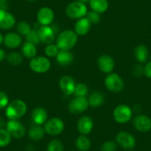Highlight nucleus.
<instances>
[{
  "label": "nucleus",
  "instance_id": "nucleus-1",
  "mask_svg": "<svg viewBox=\"0 0 151 151\" xmlns=\"http://www.w3.org/2000/svg\"><path fill=\"white\" fill-rule=\"evenodd\" d=\"M78 40V35L75 31L66 30L59 34L56 45L59 50H70L76 45Z\"/></svg>",
  "mask_w": 151,
  "mask_h": 151
},
{
  "label": "nucleus",
  "instance_id": "nucleus-2",
  "mask_svg": "<svg viewBox=\"0 0 151 151\" xmlns=\"http://www.w3.org/2000/svg\"><path fill=\"white\" fill-rule=\"evenodd\" d=\"M27 112V105L21 99H15L7 106L5 115L10 120H17Z\"/></svg>",
  "mask_w": 151,
  "mask_h": 151
},
{
  "label": "nucleus",
  "instance_id": "nucleus-3",
  "mask_svg": "<svg viewBox=\"0 0 151 151\" xmlns=\"http://www.w3.org/2000/svg\"><path fill=\"white\" fill-rule=\"evenodd\" d=\"M66 15L73 19H79L83 18L88 14V8L85 4L80 2H73L67 6Z\"/></svg>",
  "mask_w": 151,
  "mask_h": 151
},
{
  "label": "nucleus",
  "instance_id": "nucleus-4",
  "mask_svg": "<svg viewBox=\"0 0 151 151\" xmlns=\"http://www.w3.org/2000/svg\"><path fill=\"white\" fill-rule=\"evenodd\" d=\"M106 88L113 93H119L124 89V84L123 79L117 73H110L104 79Z\"/></svg>",
  "mask_w": 151,
  "mask_h": 151
},
{
  "label": "nucleus",
  "instance_id": "nucleus-5",
  "mask_svg": "<svg viewBox=\"0 0 151 151\" xmlns=\"http://www.w3.org/2000/svg\"><path fill=\"white\" fill-rule=\"evenodd\" d=\"M133 112L131 108L126 104L118 105L113 110V118L119 124H125L131 119Z\"/></svg>",
  "mask_w": 151,
  "mask_h": 151
},
{
  "label": "nucleus",
  "instance_id": "nucleus-6",
  "mask_svg": "<svg viewBox=\"0 0 151 151\" xmlns=\"http://www.w3.org/2000/svg\"><path fill=\"white\" fill-rule=\"evenodd\" d=\"M30 68L38 73H44L50 68V62L45 56H38L31 59L29 63Z\"/></svg>",
  "mask_w": 151,
  "mask_h": 151
},
{
  "label": "nucleus",
  "instance_id": "nucleus-7",
  "mask_svg": "<svg viewBox=\"0 0 151 151\" xmlns=\"http://www.w3.org/2000/svg\"><path fill=\"white\" fill-rule=\"evenodd\" d=\"M64 122L61 119L54 117L48 121H47L45 124L44 129L45 133L50 136H58L62 133L64 130Z\"/></svg>",
  "mask_w": 151,
  "mask_h": 151
},
{
  "label": "nucleus",
  "instance_id": "nucleus-8",
  "mask_svg": "<svg viewBox=\"0 0 151 151\" xmlns=\"http://www.w3.org/2000/svg\"><path fill=\"white\" fill-rule=\"evenodd\" d=\"M89 107L86 97H76L68 104V110L73 114H80Z\"/></svg>",
  "mask_w": 151,
  "mask_h": 151
},
{
  "label": "nucleus",
  "instance_id": "nucleus-9",
  "mask_svg": "<svg viewBox=\"0 0 151 151\" xmlns=\"http://www.w3.org/2000/svg\"><path fill=\"white\" fill-rule=\"evenodd\" d=\"M6 130L11 137L15 139L24 137L26 133L24 126L18 120H9L7 122Z\"/></svg>",
  "mask_w": 151,
  "mask_h": 151
},
{
  "label": "nucleus",
  "instance_id": "nucleus-10",
  "mask_svg": "<svg viewBox=\"0 0 151 151\" xmlns=\"http://www.w3.org/2000/svg\"><path fill=\"white\" fill-rule=\"evenodd\" d=\"M116 142L117 145L126 150L133 149L136 146V139L130 133L122 131L117 134L116 137Z\"/></svg>",
  "mask_w": 151,
  "mask_h": 151
},
{
  "label": "nucleus",
  "instance_id": "nucleus-11",
  "mask_svg": "<svg viewBox=\"0 0 151 151\" xmlns=\"http://www.w3.org/2000/svg\"><path fill=\"white\" fill-rule=\"evenodd\" d=\"M135 128L142 133H147L151 130V119L146 115L136 116L133 120Z\"/></svg>",
  "mask_w": 151,
  "mask_h": 151
},
{
  "label": "nucleus",
  "instance_id": "nucleus-12",
  "mask_svg": "<svg viewBox=\"0 0 151 151\" xmlns=\"http://www.w3.org/2000/svg\"><path fill=\"white\" fill-rule=\"evenodd\" d=\"M53 19H54V13L50 8L44 7L38 11V22L42 26H49L53 22Z\"/></svg>",
  "mask_w": 151,
  "mask_h": 151
},
{
  "label": "nucleus",
  "instance_id": "nucleus-13",
  "mask_svg": "<svg viewBox=\"0 0 151 151\" xmlns=\"http://www.w3.org/2000/svg\"><path fill=\"white\" fill-rule=\"evenodd\" d=\"M37 33L40 36V41L45 44L50 45L54 40L55 31L50 26H42L37 29Z\"/></svg>",
  "mask_w": 151,
  "mask_h": 151
},
{
  "label": "nucleus",
  "instance_id": "nucleus-14",
  "mask_svg": "<svg viewBox=\"0 0 151 151\" xmlns=\"http://www.w3.org/2000/svg\"><path fill=\"white\" fill-rule=\"evenodd\" d=\"M97 64L100 70L104 73H110L115 66V62L113 58L109 55L105 54L99 57Z\"/></svg>",
  "mask_w": 151,
  "mask_h": 151
},
{
  "label": "nucleus",
  "instance_id": "nucleus-15",
  "mask_svg": "<svg viewBox=\"0 0 151 151\" xmlns=\"http://www.w3.org/2000/svg\"><path fill=\"white\" fill-rule=\"evenodd\" d=\"M59 88L66 95L73 94L76 88L75 81L69 76H65L59 80Z\"/></svg>",
  "mask_w": 151,
  "mask_h": 151
},
{
  "label": "nucleus",
  "instance_id": "nucleus-16",
  "mask_svg": "<svg viewBox=\"0 0 151 151\" xmlns=\"http://www.w3.org/2000/svg\"><path fill=\"white\" fill-rule=\"evenodd\" d=\"M16 24L15 17L8 11H0V29L10 30Z\"/></svg>",
  "mask_w": 151,
  "mask_h": 151
},
{
  "label": "nucleus",
  "instance_id": "nucleus-17",
  "mask_svg": "<svg viewBox=\"0 0 151 151\" xmlns=\"http://www.w3.org/2000/svg\"><path fill=\"white\" fill-rule=\"evenodd\" d=\"M93 127V122L91 117L85 116L81 117L78 121V130L81 134L84 136L89 134L92 131Z\"/></svg>",
  "mask_w": 151,
  "mask_h": 151
},
{
  "label": "nucleus",
  "instance_id": "nucleus-18",
  "mask_svg": "<svg viewBox=\"0 0 151 151\" xmlns=\"http://www.w3.org/2000/svg\"><path fill=\"white\" fill-rule=\"evenodd\" d=\"M3 42L7 47L15 49L21 45L22 40L19 34L16 33H9L4 36Z\"/></svg>",
  "mask_w": 151,
  "mask_h": 151
},
{
  "label": "nucleus",
  "instance_id": "nucleus-19",
  "mask_svg": "<svg viewBox=\"0 0 151 151\" xmlns=\"http://www.w3.org/2000/svg\"><path fill=\"white\" fill-rule=\"evenodd\" d=\"M91 23L87 17L81 18L76 22L74 26V31L78 36H85L89 32L91 27Z\"/></svg>",
  "mask_w": 151,
  "mask_h": 151
},
{
  "label": "nucleus",
  "instance_id": "nucleus-20",
  "mask_svg": "<svg viewBox=\"0 0 151 151\" xmlns=\"http://www.w3.org/2000/svg\"><path fill=\"white\" fill-rule=\"evenodd\" d=\"M31 116L33 121L38 125H42L47 122V113L43 107H36L32 112Z\"/></svg>",
  "mask_w": 151,
  "mask_h": 151
},
{
  "label": "nucleus",
  "instance_id": "nucleus-21",
  "mask_svg": "<svg viewBox=\"0 0 151 151\" xmlns=\"http://www.w3.org/2000/svg\"><path fill=\"white\" fill-rule=\"evenodd\" d=\"M134 56L139 63H145L149 58V50L145 45H139L134 49Z\"/></svg>",
  "mask_w": 151,
  "mask_h": 151
},
{
  "label": "nucleus",
  "instance_id": "nucleus-22",
  "mask_svg": "<svg viewBox=\"0 0 151 151\" xmlns=\"http://www.w3.org/2000/svg\"><path fill=\"white\" fill-rule=\"evenodd\" d=\"M56 58L58 63L62 66L69 65L70 64L72 63L73 60V56L69 50H59Z\"/></svg>",
  "mask_w": 151,
  "mask_h": 151
},
{
  "label": "nucleus",
  "instance_id": "nucleus-23",
  "mask_svg": "<svg viewBox=\"0 0 151 151\" xmlns=\"http://www.w3.org/2000/svg\"><path fill=\"white\" fill-rule=\"evenodd\" d=\"M45 134V130L44 127H42L41 125H38V124L30 127L28 131L29 138L31 140L36 141V142L41 140L44 137Z\"/></svg>",
  "mask_w": 151,
  "mask_h": 151
},
{
  "label": "nucleus",
  "instance_id": "nucleus-24",
  "mask_svg": "<svg viewBox=\"0 0 151 151\" xmlns=\"http://www.w3.org/2000/svg\"><path fill=\"white\" fill-rule=\"evenodd\" d=\"M89 5L92 11H96L99 14L106 12L108 8L107 0H90Z\"/></svg>",
  "mask_w": 151,
  "mask_h": 151
},
{
  "label": "nucleus",
  "instance_id": "nucleus-25",
  "mask_svg": "<svg viewBox=\"0 0 151 151\" xmlns=\"http://www.w3.org/2000/svg\"><path fill=\"white\" fill-rule=\"evenodd\" d=\"M37 49L33 43L26 42L22 47V54L27 59H33L36 56Z\"/></svg>",
  "mask_w": 151,
  "mask_h": 151
},
{
  "label": "nucleus",
  "instance_id": "nucleus-26",
  "mask_svg": "<svg viewBox=\"0 0 151 151\" xmlns=\"http://www.w3.org/2000/svg\"><path fill=\"white\" fill-rule=\"evenodd\" d=\"M104 97L101 92H94L88 98V104L92 107H98L104 103Z\"/></svg>",
  "mask_w": 151,
  "mask_h": 151
},
{
  "label": "nucleus",
  "instance_id": "nucleus-27",
  "mask_svg": "<svg viewBox=\"0 0 151 151\" xmlns=\"http://www.w3.org/2000/svg\"><path fill=\"white\" fill-rule=\"evenodd\" d=\"M76 146L79 150L88 151L91 148V141L86 136L81 135L76 141Z\"/></svg>",
  "mask_w": 151,
  "mask_h": 151
},
{
  "label": "nucleus",
  "instance_id": "nucleus-28",
  "mask_svg": "<svg viewBox=\"0 0 151 151\" xmlns=\"http://www.w3.org/2000/svg\"><path fill=\"white\" fill-rule=\"evenodd\" d=\"M7 60L10 64L13 65H20L23 62V56L17 52H12L7 56Z\"/></svg>",
  "mask_w": 151,
  "mask_h": 151
},
{
  "label": "nucleus",
  "instance_id": "nucleus-29",
  "mask_svg": "<svg viewBox=\"0 0 151 151\" xmlns=\"http://www.w3.org/2000/svg\"><path fill=\"white\" fill-rule=\"evenodd\" d=\"M11 138L6 129H0V147L8 146L11 142Z\"/></svg>",
  "mask_w": 151,
  "mask_h": 151
},
{
  "label": "nucleus",
  "instance_id": "nucleus-30",
  "mask_svg": "<svg viewBox=\"0 0 151 151\" xmlns=\"http://www.w3.org/2000/svg\"><path fill=\"white\" fill-rule=\"evenodd\" d=\"M88 93V88L85 84L79 83L76 85L74 95L76 97H86Z\"/></svg>",
  "mask_w": 151,
  "mask_h": 151
},
{
  "label": "nucleus",
  "instance_id": "nucleus-31",
  "mask_svg": "<svg viewBox=\"0 0 151 151\" xmlns=\"http://www.w3.org/2000/svg\"><path fill=\"white\" fill-rule=\"evenodd\" d=\"M17 30L20 35L26 36L32 30L30 25L25 21H21L17 24Z\"/></svg>",
  "mask_w": 151,
  "mask_h": 151
},
{
  "label": "nucleus",
  "instance_id": "nucleus-32",
  "mask_svg": "<svg viewBox=\"0 0 151 151\" xmlns=\"http://www.w3.org/2000/svg\"><path fill=\"white\" fill-rule=\"evenodd\" d=\"M47 150V151H64V147L60 141L53 139L48 143Z\"/></svg>",
  "mask_w": 151,
  "mask_h": 151
},
{
  "label": "nucleus",
  "instance_id": "nucleus-33",
  "mask_svg": "<svg viewBox=\"0 0 151 151\" xmlns=\"http://www.w3.org/2000/svg\"><path fill=\"white\" fill-rule=\"evenodd\" d=\"M25 39L27 42L30 43H33L35 45H39L40 43V39L39 34L37 33V30H32L27 36H25Z\"/></svg>",
  "mask_w": 151,
  "mask_h": 151
},
{
  "label": "nucleus",
  "instance_id": "nucleus-34",
  "mask_svg": "<svg viewBox=\"0 0 151 151\" xmlns=\"http://www.w3.org/2000/svg\"><path fill=\"white\" fill-rule=\"evenodd\" d=\"M59 50L56 45L50 44L45 49V53L48 57H55L59 53Z\"/></svg>",
  "mask_w": 151,
  "mask_h": 151
},
{
  "label": "nucleus",
  "instance_id": "nucleus-35",
  "mask_svg": "<svg viewBox=\"0 0 151 151\" xmlns=\"http://www.w3.org/2000/svg\"><path fill=\"white\" fill-rule=\"evenodd\" d=\"M117 145L113 141H107L101 146V151H116Z\"/></svg>",
  "mask_w": 151,
  "mask_h": 151
},
{
  "label": "nucleus",
  "instance_id": "nucleus-36",
  "mask_svg": "<svg viewBox=\"0 0 151 151\" xmlns=\"http://www.w3.org/2000/svg\"><path fill=\"white\" fill-rule=\"evenodd\" d=\"M87 18L89 20L91 24H98L100 22V14L96 12V11H91L87 14Z\"/></svg>",
  "mask_w": 151,
  "mask_h": 151
},
{
  "label": "nucleus",
  "instance_id": "nucleus-37",
  "mask_svg": "<svg viewBox=\"0 0 151 151\" xmlns=\"http://www.w3.org/2000/svg\"><path fill=\"white\" fill-rule=\"evenodd\" d=\"M8 104H9V99L7 93L4 91H0V109L7 107Z\"/></svg>",
  "mask_w": 151,
  "mask_h": 151
},
{
  "label": "nucleus",
  "instance_id": "nucleus-38",
  "mask_svg": "<svg viewBox=\"0 0 151 151\" xmlns=\"http://www.w3.org/2000/svg\"><path fill=\"white\" fill-rule=\"evenodd\" d=\"M133 74L136 77H141L144 75V66L141 64L136 65L133 70Z\"/></svg>",
  "mask_w": 151,
  "mask_h": 151
},
{
  "label": "nucleus",
  "instance_id": "nucleus-39",
  "mask_svg": "<svg viewBox=\"0 0 151 151\" xmlns=\"http://www.w3.org/2000/svg\"><path fill=\"white\" fill-rule=\"evenodd\" d=\"M144 75L146 77L151 79V61L147 62L146 65L144 66Z\"/></svg>",
  "mask_w": 151,
  "mask_h": 151
},
{
  "label": "nucleus",
  "instance_id": "nucleus-40",
  "mask_svg": "<svg viewBox=\"0 0 151 151\" xmlns=\"http://www.w3.org/2000/svg\"><path fill=\"white\" fill-rule=\"evenodd\" d=\"M8 0H0V11H8Z\"/></svg>",
  "mask_w": 151,
  "mask_h": 151
},
{
  "label": "nucleus",
  "instance_id": "nucleus-41",
  "mask_svg": "<svg viewBox=\"0 0 151 151\" xmlns=\"http://www.w3.org/2000/svg\"><path fill=\"white\" fill-rule=\"evenodd\" d=\"M6 124L7 122H5V119L0 116V129H4L5 127H6Z\"/></svg>",
  "mask_w": 151,
  "mask_h": 151
},
{
  "label": "nucleus",
  "instance_id": "nucleus-42",
  "mask_svg": "<svg viewBox=\"0 0 151 151\" xmlns=\"http://www.w3.org/2000/svg\"><path fill=\"white\" fill-rule=\"evenodd\" d=\"M5 56H6V55H5V50L3 49L0 48V62H2L5 59Z\"/></svg>",
  "mask_w": 151,
  "mask_h": 151
},
{
  "label": "nucleus",
  "instance_id": "nucleus-43",
  "mask_svg": "<svg viewBox=\"0 0 151 151\" xmlns=\"http://www.w3.org/2000/svg\"><path fill=\"white\" fill-rule=\"evenodd\" d=\"M3 40H4V36H2V33H0V45L3 43Z\"/></svg>",
  "mask_w": 151,
  "mask_h": 151
},
{
  "label": "nucleus",
  "instance_id": "nucleus-44",
  "mask_svg": "<svg viewBox=\"0 0 151 151\" xmlns=\"http://www.w3.org/2000/svg\"><path fill=\"white\" fill-rule=\"evenodd\" d=\"M76 1L82 2V3H84V4H86V3H88V2H89L90 0H76Z\"/></svg>",
  "mask_w": 151,
  "mask_h": 151
},
{
  "label": "nucleus",
  "instance_id": "nucleus-45",
  "mask_svg": "<svg viewBox=\"0 0 151 151\" xmlns=\"http://www.w3.org/2000/svg\"><path fill=\"white\" fill-rule=\"evenodd\" d=\"M27 1H28V2H35L36 0H27Z\"/></svg>",
  "mask_w": 151,
  "mask_h": 151
},
{
  "label": "nucleus",
  "instance_id": "nucleus-46",
  "mask_svg": "<svg viewBox=\"0 0 151 151\" xmlns=\"http://www.w3.org/2000/svg\"><path fill=\"white\" fill-rule=\"evenodd\" d=\"M129 151H130V150H129Z\"/></svg>",
  "mask_w": 151,
  "mask_h": 151
}]
</instances>
